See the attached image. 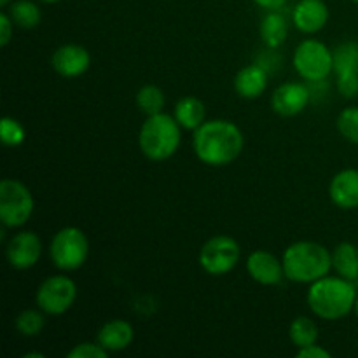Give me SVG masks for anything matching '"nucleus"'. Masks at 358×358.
Here are the masks:
<instances>
[{
    "mask_svg": "<svg viewBox=\"0 0 358 358\" xmlns=\"http://www.w3.org/2000/svg\"><path fill=\"white\" fill-rule=\"evenodd\" d=\"M310 90L299 83H285L276 87L271 98L273 110L283 117H294L306 108Z\"/></svg>",
    "mask_w": 358,
    "mask_h": 358,
    "instance_id": "12",
    "label": "nucleus"
},
{
    "mask_svg": "<svg viewBox=\"0 0 358 358\" xmlns=\"http://www.w3.org/2000/svg\"><path fill=\"white\" fill-rule=\"evenodd\" d=\"M329 196L339 208H358V170L348 168L334 175L329 185Z\"/></svg>",
    "mask_w": 358,
    "mask_h": 358,
    "instance_id": "15",
    "label": "nucleus"
},
{
    "mask_svg": "<svg viewBox=\"0 0 358 358\" xmlns=\"http://www.w3.org/2000/svg\"><path fill=\"white\" fill-rule=\"evenodd\" d=\"M51 65L58 76L65 79L83 76L91 65V56L86 48L79 44H65L55 51L51 58Z\"/></svg>",
    "mask_w": 358,
    "mask_h": 358,
    "instance_id": "11",
    "label": "nucleus"
},
{
    "mask_svg": "<svg viewBox=\"0 0 358 358\" xmlns=\"http://www.w3.org/2000/svg\"><path fill=\"white\" fill-rule=\"evenodd\" d=\"M34 213V196L20 180L0 182V220L6 227H21Z\"/></svg>",
    "mask_w": 358,
    "mask_h": 358,
    "instance_id": "6",
    "label": "nucleus"
},
{
    "mask_svg": "<svg viewBox=\"0 0 358 358\" xmlns=\"http://www.w3.org/2000/svg\"><path fill=\"white\" fill-rule=\"evenodd\" d=\"M206 108L199 98L185 96L175 105V119L184 129L196 131L205 122Z\"/></svg>",
    "mask_w": 358,
    "mask_h": 358,
    "instance_id": "18",
    "label": "nucleus"
},
{
    "mask_svg": "<svg viewBox=\"0 0 358 358\" xmlns=\"http://www.w3.org/2000/svg\"><path fill=\"white\" fill-rule=\"evenodd\" d=\"M247 271L261 285H278L285 276L283 262L266 250H257L248 255Z\"/></svg>",
    "mask_w": 358,
    "mask_h": 358,
    "instance_id": "13",
    "label": "nucleus"
},
{
    "mask_svg": "<svg viewBox=\"0 0 358 358\" xmlns=\"http://www.w3.org/2000/svg\"><path fill=\"white\" fill-rule=\"evenodd\" d=\"M52 264L62 271H76L86 262L90 241L79 227H63L55 234L49 247Z\"/></svg>",
    "mask_w": 358,
    "mask_h": 358,
    "instance_id": "5",
    "label": "nucleus"
},
{
    "mask_svg": "<svg viewBox=\"0 0 358 358\" xmlns=\"http://www.w3.org/2000/svg\"><path fill=\"white\" fill-rule=\"evenodd\" d=\"M7 14H9L16 27L24 28V30L35 28L42 20L41 7L31 2V0H16V2L10 3Z\"/></svg>",
    "mask_w": 358,
    "mask_h": 358,
    "instance_id": "21",
    "label": "nucleus"
},
{
    "mask_svg": "<svg viewBox=\"0 0 358 358\" xmlns=\"http://www.w3.org/2000/svg\"><path fill=\"white\" fill-rule=\"evenodd\" d=\"M268 87V73L261 65H247L234 77V90L241 98L255 100Z\"/></svg>",
    "mask_w": 358,
    "mask_h": 358,
    "instance_id": "17",
    "label": "nucleus"
},
{
    "mask_svg": "<svg viewBox=\"0 0 358 358\" xmlns=\"http://www.w3.org/2000/svg\"><path fill=\"white\" fill-rule=\"evenodd\" d=\"M289 35V24L283 14L278 10H269L261 23V37L268 48H278L287 41Z\"/></svg>",
    "mask_w": 358,
    "mask_h": 358,
    "instance_id": "20",
    "label": "nucleus"
},
{
    "mask_svg": "<svg viewBox=\"0 0 358 358\" xmlns=\"http://www.w3.org/2000/svg\"><path fill=\"white\" fill-rule=\"evenodd\" d=\"M294 66L303 79L310 83L327 79L334 70V55L324 42L308 38L297 45L294 52Z\"/></svg>",
    "mask_w": 358,
    "mask_h": 358,
    "instance_id": "7",
    "label": "nucleus"
},
{
    "mask_svg": "<svg viewBox=\"0 0 358 358\" xmlns=\"http://www.w3.org/2000/svg\"><path fill=\"white\" fill-rule=\"evenodd\" d=\"M192 145L201 163L208 166H226L238 159L243 150L245 138L234 122L213 119L205 121L196 129Z\"/></svg>",
    "mask_w": 358,
    "mask_h": 358,
    "instance_id": "1",
    "label": "nucleus"
},
{
    "mask_svg": "<svg viewBox=\"0 0 358 358\" xmlns=\"http://www.w3.org/2000/svg\"><path fill=\"white\" fill-rule=\"evenodd\" d=\"M254 2L266 10H278L285 6L287 0H254Z\"/></svg>",
    "mask_w": 358,
    "mask_h": 358,
    "instance_id": "32",
    "label": "nucleus"
},
{
    "mask_svg": "<svg viewBox=\"0 0 358 358\" xmlns=\"http://www.w3.org/2000/svg\"><path fill=\"white\" fill-rule=\"evenodd\" d=\"M292 20L297 30L317 34L329 21L327 3L324 0H299L292 10Z\"/></svg>",
    "mask_w": 358,
    "mask_h": 358,
    "instance_id": "14",
    "label": "nucleus"
},
{
    "mask_svg": "<svg viewBox=\"0 0 358 358\" xmlns=\"http://www.w3.org/2000/svg\"><path fill=\"white\" fill-rule=\"evenodd\" d=\"M290 341L297 348H304V346L315 345L318 341V327L311 318L308 317H297L292 320L289 329Z\"/></svg>",
    "mask_w": 358,
    "mask_h": 358,
    "instance_id": "22",
    "label": "nucleus"
},
{
    "mask_svg": "<svg viewBox=\"0 0 358 358\" xmlns=\"http://www.w3.org/2000/svg\"><path fill=\"white\" fill-rule=\"evenodd\" d=\"M285 278L296 283H313L332 269V254L315 241H296L283 252Z\"/></svg>",
    "mask_w": 358,
    "mask_h": 358,
    "instance_id": "3",
    "label": "nucleus"
},
{
    "mask_svg": "<svg viewBox=\"0 0 358 358\" xmlns=\"http://www.w3.org/2000/svg\"><path fill=\"white\" fill-rule=\"evenodd\" d=\"M353 2H355V3H358V0H353Z\"/></svg>",
    "mask_w": 358,
    "mask_h": 358,
    "instance_id": "37",
    "label": "nucleus"
},
{
    "mask_svg": "<svg viewBox=\"0 0 358 358\" xmlns=\"http://www.w3.org/2000/svg\"><path fill=\"white\" fill-rule=\"evenodd\" d=\"M69 358H107L108 352L100 343H80L76 348L70 350Z\"/></svg>",
    "mask_w": 358,
    "mask_h": 358,
    "instance_id": "28",
    "label": "nucleus"
},
{
    "mask_svg": "<svg viewBox=\"0 0 358 358\" xmlns=\"http://www.w3.org/2000/svg\"><path fill=\"white\" fill-rule=\"evenodd\" d=\"M332 268L346 280L358 278V247L350 241H343L332 252Z\"/></svg>",
    "mask_w": 358,
    "mask_h": 358,
    "instance_id": "19",
    "label": "nucleus"
},
{
    "mask_svg": "<svg viewBox=\"0 0 358 358\" xmlns=\"http://www.w3.org/2000/svg\"><path fill=\"white\" fill-rule=\"evenodd\" d=\"M133 339H135V331H133L131 324H128L126 320H110L101 325L96 341L108 353H114L128 348Z\"/></svg>",
    "mask_w": 358,
    "mask_h": 358,
    "instance_id": "16",
    "label": "nucleus"
},
{
    "mask_svg": "<svg viewBox=\"0 0 358 358\" xmlns=\"http://www.w3.org/2000/svg\"><path fill=\"white\" fill-rule=\"evenodd\" d=\"M10 2H13V0H0V6H2V7H6V6H9Z\"/></svg>",
    "mask_w": 358,
    "mask_h": 358,
    "instance_id": "34",
    "label": "nucleus"
},
{
    "mask_svg": "<svg viewBox=\"0 0 358 358\" xmlns=\"http://www.w3.org/2000/svg\"><path fill=\"white\" fill-rule=\"evenodd\" d=\"M24 136H27V133H24V128L21 126L20 121H16L14 117H9V115H6L2 119V122H0V138H2L3 145H21L24 142Z\"/></svg>",
    "mask_w": 358,
    "mask_h": 358,
    "instance_id": "27",
    "label": "nucleus"
},
{
    "mask_svg": "<svg viewBox=\"0 0 358 358\" xmlns=\"http://www.w3.org/2000/svg\"><path fill=\"white\" fill-rule=\"evenodd\" d=\"M336 126H338V131L341 133L343 138L352 143H358V107L345 108L339 114Z\"/></svg>",
    "mask_w": 358,
    "mask_h": 358,
    "instance_id": "26",
    "label": "nucleus"
},
{
    "mask_svg": "<svg viewBox=\"0 0 358 358\" xmlns=\"http://www.w3.org/2000/svg\"><path fill=\"white\" fill-rule=\"evenodd\" d=\"M9 264L14 269H30L38 262L42 255V241L31 231H21L14 234L6 248Z\"/></svg>",
    "mask_w": 358,
    "mask_h": 358,
    "instance_id": "10",
    "label": "nucleus"
},
{
    "mask_svg": "<svg viewBox=\"0 0 358 358\" xmlns=\"http://www.w3.org/2000/svg\"><path fill=\"white\" fill-rule=\"evenodd\" d=\"M240 245L231 236H213L199 252V264L208 275L222 276L236 268L240 261Z\"/></svg>",
    "mask_w": 358,
    "mask_h": 358,
    "instance_id": "9",
    "label": "nucleus"
},
{
    "mask_svg": "<svg viewBox=\"0 0 358 358\" xmlns=\"http://www.w3.org/2000/svg\"><path fill=\"white\" fill-rule=\"evenodd\" d=\"M42 2H45V3H56V2H59V0H42Z\"/></svg>",
    "mask_w": 358,
    "mask_h": 358,
    "instance_id": "35",
    "label": "nucleus"
},
{
    "mask_svg": "<svg viewBox=\"0 0 358 358\" xmlns=\"http://www.w3.org/2000/svg\"><path fill=\"white\" fill-rule=\"evenodd\" d=\"M13 28H14V21L10 20V16L7 13L0 14V45L6 48L7 44L13 38Z\"/></svg>",
    "mask_w": 358,
    "mask_h": 358,
    "instance_id": "30",
    "label": "nucleus"
},
{
    "mask_svg": "<svg viewBox=\"0 0 358 358\" xmlns=\"http://www.w3.org/2000/svg\"><path fill=\"white\" fill-rule=\"evenodd\" d=\"M331 352H327L325 348L318 346L317 343L310 346H304V348H299L297 352V358H331Z\"/></svg>",
    "mask_w": 358,
    "mask_h": 358,
    "instance_id": "31",
    "label": "nucleus"
},
{
    "mask_svg": "<svg viewBox=\"0 0 358 358\" xmlns=\"http://www.w3.org/2000/svg\"><path fill=\"white\" fill-rule=\"evenodd\" d=\"M44 311L37 310H23L16 317V329L21 336L24 338H34L42 332L45 325Z\"/></svg>",
    "mask_w": 358,
    "mask_h": 358,
    "instance_id": "25",
    "label": "nucleus"
},
{
    "mask_svg": "<svg viewBox=\"0 0 358 358\" xmlns=\"http://www.w3.org/2000/svg\"><path fill=\"white\" fill-rule=\"evenodd\" d=\"M45 355H44V353H24V355H23V358H44Z\"/></svg>",
    "mask_w": 358,
    "mask_h": 358,
    "instance_id": "33",
    "label": "nucleus"
},
{
    "mask_svg": "<svg viewBox=\"0 0 358 358\" xmlns=\"http://www.w3.org/2000/svg\"><path fill=\"white\" fill-rule=\"evenodd\" d=\"M338 91L345 98H355L358 94V73L338 76Z\"/></svg>",
    "mask_w": 358,
    "mask_h": 358,
    "instance_id": "29",
    "label": "nucleus"
},
{
    "mask_svg": "<svg viewBox=\"0 0 358 358\" xmlns=\"http://www.w3.org/2000/svg\"><path fill=\"white\" fill-rule=\"evenodd\" d=\"M164 93L161 87L154 86V84H147V86L140 87L136 93V105L140 110L147 115H154L163 112L164 108Z\"/></svg>",
    "mask_w": 358,
    "mask_h": 358,
    "instance_id": "24",
    "label": "nucleus"
},
{
    "mask_svg": "<svg viewBox=\"0 0 358 358\" xmlns=\"http://www.w3.org/2000/svg\"><path fill=\"white\" fill-rule=\"evenodd\" d=\"M355 313H357V318H358V296H357V303H355Z\"/></svg>",
    "mask_w": 358,
    "mask_h": 358,
    "instance_id": "36",
    "label": "nucleus"
},
{
    "mask_svg": "<svg viewBox=\"0 0 358 358\" xmlns=\"http://www.w3.org/2000/svg\"><path fill=\"white\" fill-rule=\"evenodd\" d=\"M357 289L352 280L343 276H324L311 283L308 306L322 320H341L355 310Z\"/></svg>",
    "mask_w": 358,
    "mask_h": 358,
    "instance_id": "2",
    "label": "nucleus"
},
{
    "mask_svg": "<svg viewBox=\"0 0 358 358\" xmlns=\"http://www.w3.org/2000/svg\"><path fill=\"white\" fill-rule=\"evenodd\" d=\"M180 128L177 119L163 112L149 115L138 135L140 150L143 156L156 163L170 159L180 147Z\"/></svg>",
    "mask_w": 358,
    "mask_h": 358,
    "instance_id": "4",
    "label": "nucleus"
},
{
    "mask_svg": "<svg viewBox=\"0 0 358 358\" xmlns=\"http://www.w3.org/2000/svg\"><path fill=\"white\" fill-rule=\"evenodd\" d=\"M77 297V285L72 278L65 275L49 276L35 294V303L38 310L44 311L45 315L59 317L66 313L73 306Z\"/></svg>",
    "mask_w": 358,
    "mask_h": 358,
    "instance_id": "8",
    "label": "nucleus"
},
{
    "mask_svg": "<svg viewBox=\"0 0 358 358\" xmlns=\"http://www.w3.org/2000/svg\"><path fill=\"white\" fill-rule=\"evenodd\" d=\"M334 55V72L338 76L358 73V44L345 42L332 51Z\"/></svg>",
    "mask_w": 358,
    "mask_h": 358,
    "instance_id": "23",
    "label": "nucleus"
}]
</instances>
